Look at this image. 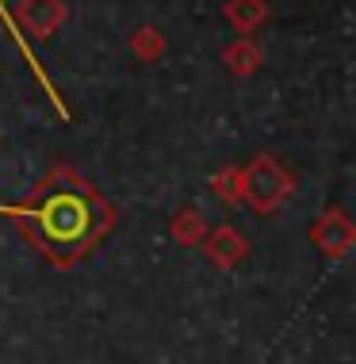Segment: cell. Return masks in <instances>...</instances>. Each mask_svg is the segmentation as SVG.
Returning a JSON list of instances; mask_svg holds the SVG:
<instances>
[{
	"label": "cell",
	"instance_id": "obj_1",
	"mask_svg": "<svg viewBox=\"0 0 356 364\" xmlns=\"http://www.w3.org/2000/svg\"><path fill=\"white\" fill-rule=\"evenodd\" d=\"M0 215L19 219L50 257H62V261L85 253L112 223V208L69 169L50 173L35 188L31 200L19 203V208L0 203Z\"/></svg>",
	"mask_w": 356,
	"mask_h": 364
},
{
	"label": "cell",
	"instance_id": "obj_2",
	"mask_svg": "<svg viewBox=\"0 0 356 364\" xmlns=\"http://www.w3.org/2000/svg\"><path fill=\"white\" fill-rule=\"evenodd\" d=\"M0 19H4V31H8V35H12V38H16V43H19V50H23V62H27V65H31V70L38 73V81H43V88H46V92H50V100L58 104V112H62V115H65V104H62V100H58V92H54V81H50V77H46L43 70H38V58L31 54V46H27V43H23V31H19V23H16V19H12V16H8V8H4V0H0Z\"/></svg>",
	"mask_w": 356,
	"mask_h": 364
}]
</instances>
